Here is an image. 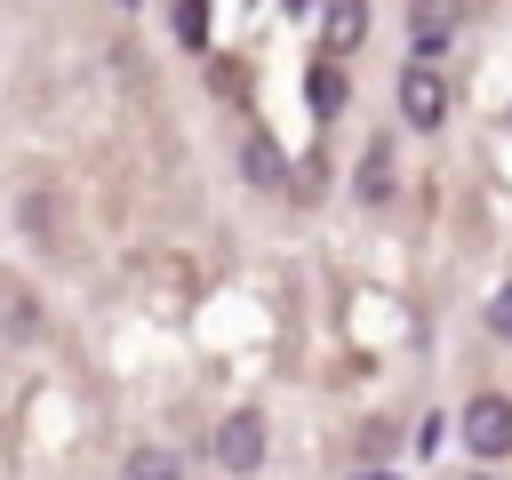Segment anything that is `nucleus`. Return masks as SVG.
Returning <instances> with one entry per match:
<instances>
[{
  "mask_svg": "<svg viewBox=\"0 0 512 480\" xmlns=\"http://www.w3.org/2000/svg\"><path fill=\"white\" fill-rule=\"evenodd\" d=\"M464 448L488 456V464L512 456V400H504V392H472V400H464Z\"/></svg>",
  "mask_w": 512,
  "mask_h": 480,
  "instance_id": "f257e3e1",
  "label": "nucleus"
},
{
  "mask_svg": "<svg viewBox=\"0 0 512 480\" xmlns=\"http://www.w3.org/2000/svg\"><path fill=\"white\" fill-rule=\"evenodd\" d=\"M216 464H224L232 480H248V472L264 464V416H256V408H232V416L216 424Z\"/></svg>",
  "mask_w": 512,
  "mask_h": 480,
  "instance_id": "f03ea898",
  "label": "nucleus"
},
{
  "mask_svg": "<svg viewBox=\"0 0 512 480\" xmlns=\"http://www.w3.org/2000/svg\"><path fill=\"white\" fill-rule=\"evenodd\" d=\"M400 112H408V128H440L448 120V80L432 64H408L400 72Z\"/></svg>",
  "mask_w": 512,
  "mask_h": 480,
  "instance_id": "7ed1b4c3",
  "label": "nucleus"
},
{
  "mask_svg": "<svg viewBox=\"0 0 512 480\" xmlns=\"http://www.w3.org/2000/svg\"><path fill=\"white\" fill-rule=\"evenodd\" d=\"M456 16H464V0H416V8H408V40L432 56V48L456 40Z\"/></svg>",
  "mask_w": 512,
  "mask_h": 480,
  "instance_id": "20e7f679",
  "label": "nucleus"
},
{
  "mask_svg": "<svg viewBox=\"0 0 512 480\" xmlns=\"http://www.w3.org/2000/svg\"><path fill=\"white\" fill-rule=\"evenodd\" d=\"M304 104H312V120H336V112H344V64H336V56H320V64L304 72Z\"/></svg>",
  "mask_w": 512,
  "mask_h": 480,
  "instance_id": "39448f33",
  "label": "nucleus"
},
{
  "mask_svg": "<svg viewBox=\"0 0 512 480\" xmlns=\"http://www.w3.org/2000/svg\"><path fill=\"white\" fill-rule=\"evenodd\" d=\"M368 40V0H328V56H352Z\"/></svg>",
  "mask_w": 512,
  "mask_h": 480,
  "instance_id": "423d86ee",
  "label": "nucleus"
},
{
  "mask_svg": "<svg viewBox=\"0 0 512 480\" xmlns=\"http://www.w3.org/2000/svg\"><path fill=\"white\" fill-rule=\"evenodd\" d=\"M240 176H248V184H280V176H288V168H280V144H272V136H248V144H240Z\"/></svg>",
  "mask_w": 512,
  "mask_h": 480,
  "instance_id": "0eeeda50",
  "label": "nucleus"
},
{
  "mask_svg": "<svg viewBox=\"0 0 512 480\" xmlns=\"http://www.w3.org/2000/svg\"><path fill=\"white\" fill-rule=\"evenodd\" d=\"M384 192H392V152L368 144V160H360V208H384Z\"/></svg>",
  "mask_w": 512,
  "mask_h": 480,
  "instance_id": "6e6552de",
  "label": "nucleus"
},
{
  "mask_svg": "<svg viewBox=\"0 0 512 480\" xmlns=\"http://www.w3.org/2000/svg\"><path fill=\"white\" fill-rule=\"evenodd\" d=\"M120 480H184V472H176V456H168V448H136V456L120 464Z\"/></svg>",
  "mask_w": 512,
  "mask_h": 480,
  "instance_id": "1a4fd4ad",
  "label": "nucleus"
},
{
  "mask_svg": "<svg viewBox=\"0 0 512 480\" xmlns=\"http://www.w3.org/2000/svg\"><path fill=\"white\" fill-rule=\"evenodd\" d=\"M176 40H184V48L208 40V8H200V0H176Z\"/></svg>",
  "mask_w": 512,
  "mask_h": 480,
  "instance_id": "9d476101",
  "label": "nucleus"
},
{
  "mask_svg": "<svg viewBox=\"0 0 512 480\" xmlns=\"http://www.w3.org/2000/svg\"><path fill=\"white\" fill-rule=\"evenodd\" d=\"M488 328L512 344V288H496V296H488Z\"/></svg>",
  "mask_w": 512,
  "mask_h": 480,
  "instance_id": "9b49d317",
  "label": "nucleus"
}]
</instances>
